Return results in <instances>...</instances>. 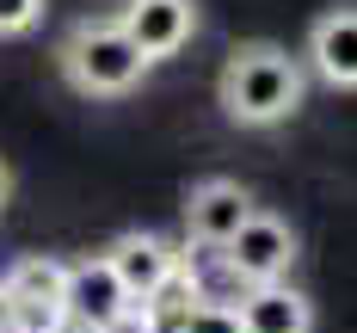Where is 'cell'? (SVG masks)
<instances>
[{
  "mask_svg": "<svg viewBox=\"0 0 357 333\" xmlns=\"http://www.w3.org/2000/svg\"><path fill=\"white\" fill-rule=\"evenodd\" d=\"M302 93H308V74L284 43H241L215 80V99L241 130H271V124L296 117Z\"/></svg>",
  "mask_w": 357,
  "mask_h": 333,
  "instance_id": "obj_1",
  "label": "cell"
},
{
  "mask_svg": "<svg viewBox=\"0 0 357 333\" xmlns=\"http://www.w3.org/2000/svg\"><path fill=\"white\" fill-rule=\"evenodd\" d=\"M56 68L86 99H123L148 74V56H142V43L123 31V19H80L62 37V50H56Z\"/></svg>",
  "mask_w": 357,
  "mask_h": 333,
  "instance_id": "obj_2",
  "label": "cell"
},
{
  "mask_svg": "<svg viewBox=\"0 0 357 333\" xmlns=\"http://www.w3.org/2000/svg\"><path fill=\"white\" fill-rule=\"evenodd\" d=\"M68 321L80 333H123L136 321V296L123 290V278L111 272L105 253L68 265Z\"/></svg>",
  "mask_w": 357,
  "mask_h": 333,
  "instance_id": "obj_3",
  "label": "cell"
},
{
  "mask_svg": "<svg viewBox=\"0 0 357 333\" xmlns=\"http://www.w3.org/2000/svg\"><path fill=\"white\" fill-rule=\"evenodd\" d=\"M222 265H228L234 284H271V278H289V265H296V228H289L284 216L252 210V216L234 228V241L222 247Z\"/></svg>",
  "mask_w": 357,
  "mask_h": 333,
  "instance_id": "obj_4",
  "label": "cell"
},
{
  "mask_svg": "<svg viewBox=\"0 0 357 333\" xmlns=\"http://www.w3.org/2000/svg\"><path fill=\"white\" fill-rule=\"evenodd\" d=\"M247 216H252V198H247L241 179H197L185 191V235L197 247H215L222 253Z\"/></svg>",
  "mask_w": 357,
  "mask_h": 333,
  "instance_id": "obj_5",
  "label": "cell"
},
{
  "mask_svg": "<svg viewBox=\"0 0 357 333\" xmlns=\"http://www.w3.org/2000/svg\"><path fill=\"white\" fill-rule=\"evenodd\" d=\"M105 259H111V272L123 278V290L136 296V302H142V296H160L178 278V265H185L173 241H160V235H148V228H123L105 247Z\"/></svg>",
  "mask_w": 357,
  "mask_h": 333,
  "instance_id": "obj_6",
  "label": "cell"
},
{
  "mask_svg": "<svg viewBox=\"0 0 357 333\" xmlns=\"http://www.w3.org/2000/svg\"><path fill=\"white\" fill-rule=\"evenodd\" d=\"M117 19H123V31L142 43L148 62H167L197 31V0H130Z\"/></svg>",
  "mask_w": 357,
  "mask_h": 333,
  "instance_id": "obj_7",
  "label": "cell"
},
{
  "mask_svg": "<svg viewBox=\"0 0 357 333\" xmlns=\"http://www.w3.org/2000/svg\"><path fill=\"white\" fill-rule=\"evenodd\" d=\"M241 327L247 333H314V302L296 290L289 278L271 284H241Z\"/></svg>",
  "mask_w": 357,
  "mask_h": 333,
  "instance_id": "obj_8",
  "label": "cell"
},
{
  "mask_svg": "<svg viewBox=\"0 0 357 333\" xmlns=\"http://www.w3.org/2000/svg\"><path fill=\"white\" fill-rule=\"evenodd\" d=\"M302 56H308V68L321 74L326 87L357 93V6H333V13H321Z\"/></svg>",
  "mask_w": 357,
  "mask_h": 333,
  "instance_id": "obj_9",
  "label": "cell"
},
{
  "mask_svg": "<svg viewBox=\"0 0 357 333\" xmlns=\"http://www.w3.org/2000/svg\"><path fill=\"white\" fill-rule=\"evenodd\" d=\"M6 290L19 302H68V259H50V253H31L6 272Z\"/></svg>",
  "mask_w": 357,
  "mask_h": 333,
  "instance_id": "obj_10",
  "label": "cell"
},
{
  "mask_svg": "<svg viewBox=\"0 0 357 333\" xmlns=\"http://www.w3.org/2000/svg\"><path fill=\"white\" fill-rule=\"evenodd\" d=\"M173 333H247V327H241V309L234 302H185Z\"/></svg>",
  "mask_w": 357,
  "mask_h": 333,
  "instance_id": "obj_11",
  "label": "cell"
},
{
  "mask_svg": "<svg viewBox=\"0 0 357 333\" xmlns=\"http://www.w3.org/2000/svg\"><path fill=\"white\" fill-rule=\"evenodd\" d=\"M43 19V0H0V37H25Z\"/></svg>",
  "mask_w": 357,
  "mask_h": 333,
  "instance_id": "obj_12",
  "label": "cell"
},
{
  "mask_svg": "<svg viewBox=\"0 0 357 333\" xmlns=\"http://www.w3.org/2000/svg\"><path fill=\"white\" fill-rule=\"evenodd\" d=\"M0 333H13V290H6V278H0Z\"/></svg>",
  "mask_w": 357,
  "mask_h": 333,
  "instance_id": "obj_13",
  "label": "cell"
},
{
  "mask_svg": "<svg viewBox=\"0 0 357 333\" xmlns=\"http://www.w3.org/2000/svg\"><path fill=\"white\" fill-rule=\"evenodd\" d=\"M6 198H13V167L0 161V210H6Z\"/></svg>",
  "mask_w": 357,
  "mask_h": 333,
  "instance_id": "obj_14",
  "label": "cell"
}]
</instances>
